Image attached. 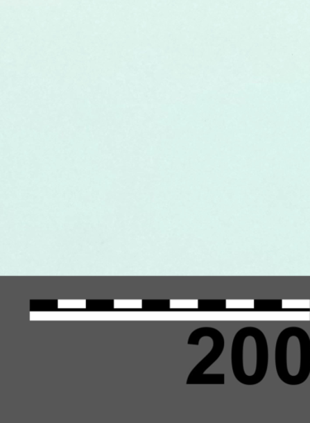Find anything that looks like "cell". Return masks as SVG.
<instances>
[{
	"label": "cell",
	"mask_w": 310,
	"mask_h": 423,
	"mask_svg": "<svg viewBox=\"0 0 310 423\" xmlns=\"http://www.w3.org/2000/svg\"><path fill=\"white\" fill-rule=\"evenodd\" d=\"M232 373L244 386L258 385L266 377L269 365V347L264 331L245 327L236 331L231 349Z\"/></svg>",
	"instance_id": "obj_1"
},
{
	"label": "cell",
	"mask_w": 310,
	"mask_h": 423,
	"mask_svg": "<svg viewBox=\"0 0 310 423\" xmlns=\"http://www.w3.org/2000/svg\"><path fill=\"white\" fill-rule=\"evenodd\" d=\"M309 308H310V300H309Z\"/></svg>",
	"instance_id": "obj_9"
},
{
	"label": "cell",
	"mask_w": 310,
	"mask_h": 423,
	"mask_svg": "<svg viewBox=\"0 0 310 423\" xmlns=\"http://www.w3.org/2000/svg\"><path fill=\"white\" fill-rule=\"evenodd\" d=\"M205 338L212 339V349L191 370L187 378V385H225V374H205L206 370L222 356L225 347V338H223L222 332L216 328L202 327L191 332L188 339V345L199 346L200 340Z\"/></svg>",
	"instance_id": "obj_2"
},
{
	"label": "cell",
	"mask_w": 310,
	"mask_h": 423,
	"mask_svg": "<svg viewBox=\"0 0 310 423\" xmlns=\"http://www.w3.org/2000/svg\"><path fill=\"white\" fill-rule=\"evenodd\" d=\"M114 309L143 308V301L137 300H114Z\"/></svg>",
	"instance_id": "obj_7"
},
{
	"label": "cell",
	"mask_w": 310,
	"mask_h": 423,
	"mask_svg": "<svg viewBox=\"0 0 310 423\" xmlns=\"http://www.w3.org/2000/svg\"><path fill=\"white\" fill-rule=\"evenodd\" d=\"M295 336L298 340L300 353V368L294 377L293 386L302 385L310 375V338L308 332L299 327H295Z\"/></svg>",
	"instance_id": "obj_3"
},
{
	"label": "cell",
	"mask_w": 310,
	"mask_h": 423,
	"mask_svg": "<svg viewBox=\"0 0 310 423\" xmlns=\"http://www.w3.org/2000/svg\"><path fill=\"white\" fill-rule=\"evenodd\" d=\"M253 309L260 312H279L283 309L282 300H255Z\"/></svg>",
	"instance_id": "obj_4"
},
{
	"label": "cell",
	"mask_w": 310,
	"mask_h": 423,
	"mask_svg": "<svg viewBox=\"0 0 310 423\" xmlns=\"http://www.w3.org/2000/svg\"><path fill=\"white\" fill-rule=\"evenodd\" d=\"M198 309L203 312H223L227 309L226 300H199Z\"/></svg>",
	"instance_id": "obj_5"
},
{
	"label": "cell",
	"mask_w": 310,
	"mask_h": 423,
	"mask_svg": "<svg viewBox=\"0 0 310 423\" xmlns=\"http://www.w3.org/2000/svg\"><path fill=\"white\" fill-rule=\"evenodd\" d=\"M87 302L85 300H59L58 308L60 309H68V308H79L83 309L86 307Z\"/></svg>",
	"instance_id": "obj_8"
},
{
	"label": "cell",
	"mask_w": 310,
	"mask_h": 423,
	"mask_svg": "<svg viewBox=\"0 0 310 423\" xmlns=\"http://www.w3.org/2000/svg\"><path fill=\"white\" fill-rule=\"evenodd\" d=\"M171 300H144L143 309L146 311H167L171 307Z\"/></svg>",
	"instance_id": "obj_6"
}]
</instances>
